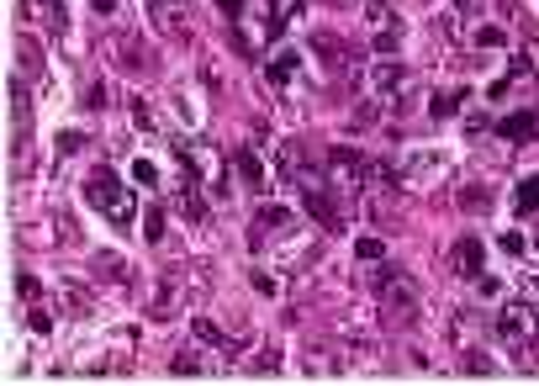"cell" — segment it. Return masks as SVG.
I'll return each instance as SVG.
<instances>
[{
	"label": "cell",
	"mask_w": 539,
	"mask_h": 386,
	"mask_svg": "<svg viewBox=\"0 0 539 386\" xmlns=\"http://www.w3.org/2000/svg\"><path fill=\"white\" fill-rule=\"evenodd\" d=\"M217 11L228 16L233 43L244 48V53H259V48L270 43V16H254V11H249V0H217Z\"/></svg>",
	"instance_id": "obj_7"
},
{
	"label": "cell",
	"mask_w": 539,
	"mask_h": 386,
	"mask_svg": "<svg viewBox=\"0 0 539 386\" xmlns=\"http://www.w3.org/2000/svg\"><path fill=\"white\" fill-rule=\"evenodd\" d=\"M460 371H466V376H492L497 365H492L487 355H481V349H466V360H460Z\"/></svg>",
	"instance_id": "obj_31"
},
{
	"label": "cell",
	"mask_w": 539,
	"mask_h": 386,
	"mask_svg": "<svg viewBox=\"0 0 539 386\" xmlns=\"http://www.w3.org/2000/svg\"><path fill=\"white\" fill-rule=\"evenodd\" d=\"M11 127H16V138L27 143V133H32V101H27V85L11 75Z\"/></svg>",
	"instance_id": "obj_19"
},
{
	"label": "cell",
	"mask_w": 539,
	"mask_h": 386,
	"mask_svg": "<svg viewBox=\"0 0 539 386\" xmlns=\"http://www.w3.org/2000/svg\"><path fill=\"white\" fill-rule=\"evenodd\" d=\"M302 207H307V217L318 223L323 233H344V223H349V201L328 186V180H312V186H302Z\"/></svg>",
	"instance_id": "obj_6"
},
{
	"label": "cell",
	"mask_w": 539,
	"mask_h": 386,
	"mask_svg": "<svg viewBox=\"0 0 539 386\" xmlns=\"http://www.w3.org/2000/svg\"><path fill=\"white\" fill-rule=\"evenodd\" d=\"M529 244H534V238H524V233H503V249H508V254H524Z\"/></svg>",
	"instance_id": "obj_42"
},
{
	"label": "cell",
	"mask_w": 539,
	"mask_h": 386,
	"mask_svg": "<svg viewBox=\"0 0 539 386\" xmlns=\"http://www.w3.org/2000/svg\"><path fill=\"white\" fill-rule=\"evenodd\" d=\"M487 207H492V191L487 186H466V196H460V212L476 217V212H487Z\"/></svg>",
	"instance_id": "obj_28"
},
{
	"label": "cell",
	"mask_w": 539,
	"mask_h": 386,
	"mask_svg": "<svg viewBox=\"0 0 539 386\" xmlns=\"http://www.w3.org/2000/svg\"><path fill=\"white\" fill-rule=\"evenodd\" d=\"M133 122H138V133H159V112H154V106H148L143 96L133 101Z\"/></svg>",
	"instance_id": "obj_29"
},
{
	"label": "cell",
	"mask_w": 539,
	"mask_h": 386,
	"mask_svg": "<svg viewBox=\"0 0 539 386\" xmlns=\"http://www.w3.org/2000/svg\"><path fill=\"white\" fill-rule=\"evenodd\" d=\"M201 297H207V275L170 265L159 275L154 297H148V312H154V318H175V312H185V302H201Z\"/></svg>",
	"instance_id": "obj_2"
},
{
	"label": "cell",
	"mask_w": 539,
	"mask_h": 386,
	"mask_svg": "<svg viewBox=\"0 0 539 386\" xmlns=\"http://www.w3.org/2000/svg\"><path fill=\"white\" fill-rule=\"evenodd\" d=\"M170 376H201V360H196V355H185V349H180V355L170 360Z\"/></svg>",
	"instance_id": "obj_37"
},
{
	"label": "cell",
	"mask_w": 539,
	"mask_h": 386,
	"mask_svg": "<svg viewBox=\"0 0 539 386\" xmlns=\"http://www.w3.org/2000/svg\"><path fill=\"white\" fill-rule=\"evenodd\" d=\"M466 96H471L466 85H455V90H439V96L429 101V112H434V117H455V112H460V101H466Z\"/></svg>",
	"instance_id": "obj_24"
},
{
	"label": "cell",
	"mask_w": 539,
	"mask_h": 386,
	"mask_svg": "<svg viewBox=\"0 0 539 386\" xmlns=\"http://www.w3.org/2000/svg\"><path fill=\"white\" fill-rule=\"evenodd\" d=\"M296 228V217L286 207H259L254 212V228H249V249H265L270 238H286Z\"/></svg>",
	"instance_id": "obj_13"
},
{
	"label": "cell",
	"mask_w": 539,
	"mask_h": 386,
	"mask_svg": "<svg viewBox=\"0 0 539 386\" xmlns=\"http://www.w3.org/2000/svg\"><path fill=\"white\" fill-rule=\"evenodd\" d=\"M191 328H196L201 344H217L222 355H244V349H249V334H244V328H217L212 318H196Z\"/></svg>",
	"instance_id": "obj_15"
},
{
	"label": "cell",
	"mask_w": 539,
	"mask_h": 386,
	"mask_svg": "<svg viewBox=\"0 0 539 386\" xmlns=\"http://www.w3.org/2000/svg\"><path fill=\"white\" fill-rule=\"evenodd\" d=\"M365 85H370V96L376 101H407L413 96V69H407L402 59H392V53H376V64L365 69Z\"/></svg>",
	"instance_id": "obj_5"
},
{
	"label": "cell",
	"mask_w": 539,
	"mask_h": 386,
	"mask_svg": "<svg viewBox=\"0 0 539 386\" xmlns=\"http://www.w3.org/2000/svg\"><path fill=\"white\" fill-rule=\"evenodd\" d=\"M133 180H138V186H159V170L148 159H133Z\"/></svg>",
	"instance_id": "obj_40"
},
{
	"label": "cell",
	"mask_w": 539,
	"mask_h": 386,
	"mask_svg": "<svg viewBox=\"0 0 539 386\" xmlns=\"http://www.w3.org/2000/svg\"><path fill=\"white\" fill-rule=\"evenodd\" d=\"M85 201L106 217L111 228H133V217H138V196L127 191V180L111 175V170H90V180H85Z\"/></svg>",
	"instance_id": "obj_1"
},
{
	"label": "cell",
	"mask_w": 539,
	"mask_h": 386,
	"mask_svg": "<svg viewBox=\"0 0 539 386\" xmlns=\"http://www.w3.org/2000/svg\"><path fill=\"white\" fill-rule=\"evenodd\" d=\"M16 59H22V75H37V69H43L37 64V43L32 38H16Z\"/></svg>",
	"instance_id": "obj_32"
},
{
	"label": "cell",
	"mask_w": 539,
	"mask_h": 386,
	"mask_svg": "<svg viewBox=\"0 0 539 386\" xmlns=\"http://www.w3.org/2000/svg\"><path fill=\"white\" fill-rule=\"evenodd\" d=\"M265 371H270V376L281 371V360H275V349H270V355H259V360H254V376H265Z\"/></svg>",
	"instance_id": "obj_43"
},
{
	"label": "cell",
	"mask_w": 539,
	"mask_h": 386,
	"mask_svg": "<svg viewBox=\"0 0 539 386\" xmlns=\"http://www.w3.org/2000/svg\"><path fill=\"white\" fill-rule=\"evenodd\" d=\"M513 355H518V365L539 371V334H534V339H524V344H513Z\"/></svg>",
	"instance_id": "obj_35"
},
{
	"label": "cell",
	"mask_w": 539,
	"mask_h": 386,
	"mask_svg": "<svg viewBox=\"0 0 539 386\" xmlns=\"http://www.w3.org/2000/svg\"><path fill=\"white\" fill-rule=\"evenodd\" d=\"M27 328H32V334H48V328H53V318H48V307H27Z\"/></svg>",
	"instance_id": "obj_39"
},
{
	"label": "cell",
	"mask_w": 539,
	"mask_h": 386,
	"mask_svg": "<svg viewBox=\"0 0 539 386\" xmlns=\"http://www.w3.org/2000/svg\"><path fill=\"white\" fill-rule=\"evenodd\" d=\"M355 254H360V260H370V265H376L381 254H386V249L376 244V238H360V244H355Z\"/></svg>",
	"instance_id": "obj_41"
},
{
	"label": "cell",
	"mask_w": 539,
	"mask_h": 386,
	"mask_svg": "<svg viewBox=\"0 0 539 386\" xmlns=\"http://www.w3.org/2000/svg\"><path fill=\"white\" fill-rule=\"evenodd\" d=\"M90 265H96V275H106V281H117V275L127 270V260H122V254H111V249H106V254H96Z\"/></svg>",
	"instance_id": "obj_30"
},
{
	"label": "cell",
	"mask_w": 539,
	"mask_h": 386,
	"mask_svg": "<svg viewBox=\"0 0 539 386\" xmlns=\"http://www.w3.org/2000/svg\"><path fill=\"white\" fill-rule=\"evenodd\" d=\"M312 59H323L328 75H344V69H349V48L339 38H328V32H318V38H312Z\"/></svg>",
	"instance_id": "obj_17"
},
{
	"label": "cell",
	"mask_w": 539,
	"mask_h": 386,
	"mask_svg": "<svg viewBox=\"0 0 539 386\" xmlns=\"http://www.w3.org/2000/svg\"><path fill=\"white\" fill-rule=\"evenodd\" d=\"M476 328H487V323H481V318H476L471 307H460V312H455V339H471Z\"/></svg>",
	"instance_id": "obj_33"
},
{
	"label": "cell",
	"mask_w": 539,
	"mask_h": 386,
	"mask_svg": "<svg viewBox=\"0 0 539 386\" xmlns=\"http://www.w3.org/2000/svg\"><path fill=\"white\" fill-rule=\"evenodd\" d=\"M518 291H524V297L539 307V275H524V281H518Z\"/></svg>",
	"instance_id": "obj_45"
},
{
	"label": "cell",
	"mask_w": 539,
	"mask_h": 386,
	"mask_svg": "<svg viewBox=\"0 0 539 386\" xmlns=\"http://www.w3.org/2000/svg\"><path fill=\"white\" fill-rule=\"evenodd\" d=\"M534 244H539V238H534Z\"/></svg>",
	"instance_id": "obj_48"
},
{
	"label": "cell",
	"mask_w": 539,
	"mask_h": 386,
	"mask_svg": "<svg viewBox=\"0 0 539 386\" xmlns=\"http://www.w3.org/2000/svg\"><path fill=\"white\" fill-rule=\"evenodd\" d=\"M270 38H281V32L296 22V16H302V0H270Z\"/></svg>",
	"instance_id": "obj_23"
},
{
	"label": "cell",
	"mask_w": 539,
	"mask_h": 386,
	"mask_svg": "<svg viewBox=\"0 0 539 386\" xmlns=\"http://www.w3.org/2000/svg\"><path fill=\"white\" fill-rule=\"evenodd\" d=\"M365 175H370V159L355 154V149H328L323 159V180L333 191H339L344 201H365Z\"/></svg>",
	"instance_id": "obj_4"
},
{
	"label": "cell",
	"mask_w": 539,
	"mask_h": 386,
	"mask_svg": "<svg viewBox=\"0 0 539 386\" xmlns=\"http://www.w3.org/2000/svg\"><path fill=\"white\" fill-rule=\"evenodd\" d=\"M302 53H296V48H286V53H275V64H270V85H291L296 75H302Z\"/></svg>",
	"instance_id": "obj_22"
},
{
	"label": "cell",
	"mask_w": 539,
	"mask_h": 386,
	"mask_svg": "<svg viewBox=\"0 0 539 386\" xmlns=\"http://www.w3.org/2000/svg\"><path fill=\"white\" fill-rule=\"evenodd\" d=\"M450 175V159L434 154V149H413L402 164H397V180L402 191H439V180Z\"/></svg>",
	"instance_id": "obj_8"
},
{
	"label": "cell",
	"mask_w": 539,
	"mask_h": 386,
	"mask_svg": "<svg viewBox=\"0 0 539 386\" xmlns=\"http://www.w3.org/2000/svg\"><path fill=\"white\" fill-rule=\"evenodd\" d=\"M413 6H429V0H413Z\"/></svg>",
	"instance_id": "obj_47"
},
{
	"label": "cell",
	"mask_w": 539,
	"mask_h": 386,
	"mask_svg": "<svg viewBox=\"0 0 539 386\" xmlns=\"http://www.w3.org/2000/svg\"><path fill=\"white\" fill-rule=\"evenodd\" d=\"M90 11H96L106 27H122L127 22V0H90Z\"/></svg>",
	"instance_id": "obj_26"
},
{
	"label": "cell",
	"mask_w": 539,
	"mask_h": 386,
	"mask_svg": "<svg viewBox=\"0 0 539 386\" xmlns=\"http://www.w3.org/2000/svg\"><path fill=\"white\" fill-rule=\"evenodd\" d=\"M175 207L191 217V223H201L207 217V207H201V175H185L180 170V191H175Z\"/></svg>",
	"instance_id": "obj_18"
},
{
	"label": "cell",
	"mask_w": 539,
	"mask_h": 386,
	"mask_svg": "<svg viewBox=\"0 0 539 386\" xmlns=\"http://www.w3.org/2000/svg\"><path fill=\"white\" fill-rule=\"evenodd\" d=\"M148 16L164 38H191V0H148Z\"/></svg>",
	"instance_id": "obj_11"
},
{
	"label": "cell",
	"mask_w": 539,
	"mask_h": 386,
	"mask_svg": "<svg viewBox=\"0 0 539 386\" xmlns=\"http://www.w3.org/2000/svg\"><path fill=\"white\" fill-rule=\"evenodd\" d=\"M254 291H265V297H281V275H275V270H254Z\"/></svg>",
	"instance_id": "obj_36"
},
{
	"label": "cell",
	"mask_w": 539,
	"mask_h": 386,
	"mask_svg": "<svg viewBox=\"0 0 539 386\" xmlns=\"http://www.w3.org/2000/svg\"><path fill=\"white\" fill-rule=\"evenodd\" d=\"M497 133L513 138V143H534V138H539V117H534V112H513V117L497 122Z\"/></svg>",
	"instance_id": "obj_20"
},
{
	"label": "cell",
	"mask_w": 539,
	"mask_h": 386,
	"mask_svg": "<svg viewBox=\"0 0 539 386\" xmlns=\"http://www.w3.org/2000/svg\"><path fill=\"white\" fill-rule=\"evenodd\" d=\"M365 22H370V48H376V53H397L402 48V16L386 6V0H370Z\"/></svg>",
	"instance_id": "obj_10"
},
{
	"label": "cell",
	"mask_w": 539,
	"mask_h": 386,
	"mask_svg": "<svg viewBox=\"0 0 539 386\" xmlns=\"http://www.w3.org/2000/svg\"><path fill=\"white\" fill-rule=\"evenodd\" d=\"M22 16L43 27L48 38H64V32H69V11H64V0H22Z\"/></svg>",
	"instance_id": "obj_14"
},
{
	"label": "cell",
	"mask_w": 539,
	"mask_h": 386,
	"mask_svg": "<svg viewBox=\"0 0 539 386\" xmlns=\"http://www.w3.org/2000/svg\"><path fill=\"white\" fill-rule=\"evenodd\" d=\"M376 297H381V312H386L392 328H413L418 323V291H413V281H407L402 270H392V265L376 270Z\"/></svg>",
	"instance_id": "obj_3"
},
{
	"label": "cell",
	"mask_w": 539,
	"mask_h": 386,
	"mask_svg": "<svg viewBox=\"0 0 539 386\" xmlns=\"http://www.w3.org/2000/svg\"><path fill=\"white\" fill-rule=\"evenodd\" d=\"M513 201H518V212H524V217H534V212H539V175H524V180H518Z\"/></svg>",
	"instance_id": "obj_25"
},
{
	"label": "cell",
	"mask_w": 539,
	"mask_h": 386,
	"mask_svg": "<svg viewBox=\"0 0 539 386\" xmlns=\"http://www.w3.org/2000/svg\"><path fill=\"white\" fill-rule=\"evenodd\" d=\"M16 291H22V302H37V281H32V275H16Z\"/></svg>",
	"instance_id": "obj_44"
},
{
	"label": "cell",
	"mask_w": 539,
	"mask_h": 386,
	"mask_svg": "<svg viewBox=\"0 0 539 386\" xmlns=\"http://www.w3.org/2000/svg\"><path fill=\"white\" fill-rule=\"evenodd\" d=\"M492 334L503 339V344H524V339H534V334H539V307H534L529 297L503 302V307H497V318H492Z\"/></svg>",
	"instance_id": "obj_9"
},
{
	"label": "cell",
	"mask_w": 539,
	"mask_h": 386,
	"mask_svg": "<svg viewBox=\"0 0 539 386\" xmlns=\"http://www.w3.org/2000/svg\"><path fill=\"white\" fill-rule=\"evenodd\" d=\"M143 238H148V244H159V238H164V212L159 207L143 212Z\"/></svg>",
	"instance_id": "obj_34"
},
{
	"label": "cell",
	"mask_w": 539,
	"mask_h": 386,
	"mask_svg": "<svg viewBox=\"0 0 539 386\" xmlns=\"http://www.w3.org/2000/svg\"><path fill=\"white\" fill-rule=\"evenodd\" d=\"M106 96H111V90H106V80H90V85H85V106H90V112H101V106H106Z\"/></svg>",
	"instance_id": "obj_38"
},
{
	"label": "cell",
	"mask_w": 539,
	"mask_h": 386,
	"mask_svg": "<svg viewBox=\"0 0 539 386\" xmlns=\"http://www.w3.org/2000/svg\"><path fill=\"white\" fill-rule=\"evenodd\" d=\"M344 365H333L328 349H307V376H339Z\"/></svg>",
	"instance_id": "obj_27"
},
{
	"label": "cell",
	"mask_w": 539,
	"mask_h": 386,
	"mask_svg": "<svg viewBox=\"0 0 539 386\" xmlns=\"http://www.w3.org/2000/svg\"><path fill=\"white\" fill-rule=\"evenodd\" d=\"M80 143H85V133H64V138H59V154H74Z\"/></svg>",
	"instance_id": "obj_46"
},
{
	"label": "cell",
	"mask_w": 539,
	"mask_h": 386,
	"mask_svg": "<svg viewBox=\"0 0 539 386\" xmlns=\"http://www.w3.org/2000/svg\"><path fill=\"white\" fill-rule=\"evenodd\" d=\"M233 170L244 175V186H249V191L265 196V164H259V154H254V149H238V154H233Z\"/></svg>",
	"instance_id": "obj_21"
},
{
	"label": "cell",
	"mask_w": 539,
	"mask_h": 386,
	"mask_svg": "<svg viewBox=\"0 0 539 386\" xmlns=\"http://www.w3.org/2000/svg\"><path fill=\"white\" fill-rule=\"evenodd\" d=\"M450 270L460 275V281H476V275L487 270V249H481V233H460V238H455Z\"/></svg>",
	"instance_id": "obj_12"
},
{
	"label": "cell",
	"mask_w": 539,
	"mask_h": 386,
	"mask_svg": "<svg viewBox=\"0 0 539 386\" xmlns=\"http://www.w3.org/2000/svg\"><path fill=\"white\" fill-rule=\"evenodd\" d=\"M111 53H117V59H122V69H133V75H148V69H154V59H148V48H143V43H138L127 27H117V43H111Z\"/></svg>",
	"instance_id": "obj_16"
}]
</instances>
